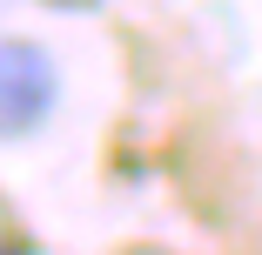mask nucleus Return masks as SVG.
<instances>
[{
	"label": "nucleus",
	"mask_w": 262,
	"mask_h": 255,
	"mask_svg": "<svg viewBox=\"0 0 262 255\" xmlns=\"http://www.w3.org/2000/svg\"><path fill=\"white\" fill-rule=\"evenodd\" d=\"M61 101V74L34 40H0V141H27Z\"/></svg>",
	"instance_id": "1"
},
{
	"label": "nucleus",
	"mask_w": 262,
	"mask_h": 255,
	"mask_svg": "<svg viewBox=\"0 0 262 255\" xmlns=\"http://www.w3.org/2000/svg\"><path fill=\"white\" fill-rule=\"evenodd\" d=\"M0 255H34V242H27V235H14V228H0Z\"/></svg>",
	"instance_id": "2"
},
{
	"label": "nucleus",
	"mask_w": 262,
	"mask_h": 255,
	"mask_svg": "<svg viewBox=\"0 0 262 255\" xmlns=\"http://www.w3.org/2000/svg\"><path fill=\"white\" fill-rule=\"evenodd\" d=\"M40 7H54V14H94L101 0H40Z\"/></svg>",
	"instance_id": "3"
}]
</instances>
